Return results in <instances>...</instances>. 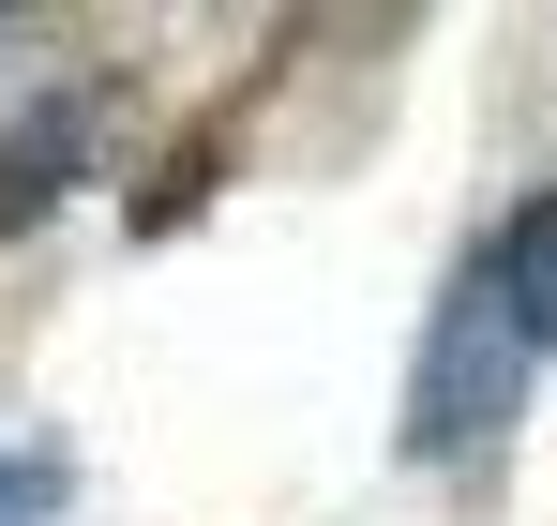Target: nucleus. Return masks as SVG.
<instances>
[{"label":"nucleus","mask_w":557,"mask_h":526,"mask_svg":"<svg viewBox=\"0 0 557 526\" xmlns=\"http://www.w3.org/2000/svg\"><path fill=\"white\" fill-rule=\"evenodd\" d=\"M497 286H512V316L557 347V196H528V211L497 226Z\"/></svg>","instance_id":"nucleus-2"},{"label":"nucleus","mask_w":557,"mask_h":526,"mask_svg":"<svg viewBox=\"0 0 557 526\" xmlns=\"http://www.w3.org/2000/svg\"><path fill=\"white\" fill-rule=\"evenodd\" d=\"M0 526H61V466L46 451H0Z\"/></svg>","instance_id":"nucleus-3"},{"label":"nucleus","mask_w":557,"mask_h":526,"mask_svg":"<svg viewBox=\"0 0 557 526\" xmlns=\"http://www.w3.org/2000/svg\"><path fill=\"white\" fill-rule=\"evenodd\" d=\"M528 361H543V331L512 316V286H497V256L453 271V301H437V331H422V391H407V451L422 466H453V451H482L512 406H528Z\"/></svg>","instance_id":"nucleus-1"}]
</instances>
